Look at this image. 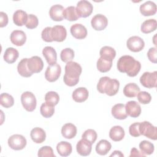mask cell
I'll return each mask as SVG.
<instances>
[{"label":"cell","mask_w":157,"mask_h":157,"mask_svg":"<svg viewBox=\"0 0 157 157\" xmlns=\"http://www.w3.org/2000/svg\"><path fill=\"white\" fill-rule=\"evenodd\" d=\"M99 54L100 57L112 61L116 56V52L111 47L104 46L101 48Z\"/></svg>","instance_id":"d6a6232c"},{"label":"cell","mask_w":157,"mask_h":157,"mask_svg":"<svg viewBox=\"0 0 157 157\" xmlns=\"http://www.w3.org/2000/svg\"><path fill=\"white\" fill-rule=\"evenodd\" d=\"M56 150L59 155L62 156H67L71 155L72 147L70 143L66 141H61L57 144Z\"/></svg>","instance_id":"83f0119b"},{"label":"cell","mask_w":157,"mask_h":157,"mask_svg":"<svg viewBox=\"0 0 157 157\" xmlns=\"http://www.w3.org/2000/svg\"><path fill=\"white\" fill-rule=\"evenodd\" d=\"M140 91L139 86L134 83H129L123 88V93L128 98H134Z\"/></svg>","instance_id":"f1b7e54d"},{"label":"cell","mask_w":157,"mask_h":157,"mask_svg":"<svg viewBox=\"0 0 157 157\" xmlns=\"http://www.w3.org/2000/svg\"><path fill=\"white\" fill-rule=\"evenodd\" d=\"M123 154L120 151H118V150H115L113 153H112L110 156H121L123 157Z\"/></svg>","instance_id":"f907efd6"},{"label":"cell","mask_w":157,"mask_h":157,"mask_svg":"<svg viewBox=\"0 0 157 157\" xmlns=\"http://www.w3.org/2000/svg\"><path fill=\"white\" fill-rule=\"evenodd\" d=\"M119 86L120 82L118 80L105 76L100 78L97 85V89L101 93H105L109 96H112L118 93Z\"/></svg>","instance_id":"3957f363"},{"label":"cell","mask_w":157,"mask_h":157,"mask_svg":"<svg viewBox=\"0 0 157 157\" xmlns=\"http://www.w3.org/2000/svg\"><path fill=\"white\" fill-rule=\"evenodd\" d=\"M61 72V68L58 64L49 65L45 72V77L49 82H53L59 78Z\"/></svg>","instance_id":"9c48e42d"},{"label":"cell","mask_w":157,"mask_h":157,"mask_svg":"<svg viewBox=\"0 0 157 157\" xmlns=\"http://www.w3.org/2000/svg\"><path fill=\"white\" fill-rule=\"evenodd\" d=\"M112 145L107 140L102 139L96 146V151L100 155H105L111 149Z\"/></svg>","instance_id":"f546056e"},{"label":"cell","mask_w":157,"mask_h":157,"mask_svg":"<svg viewBox=\"0 0 157 157\" xmlns=\"http://www.w3.org/2000/svg\"><path fill=\"white\" fill-rule=\"evenodd\" d=\"M8 145L13 150H20L23 149L26 145V139L20 134H14L8 139Z\"/></svg>","instance_id":"ba28073f"},{"label":"cell","mask_w":157,"mask_h":157,"mask_svg":"<svg viewBox=\"0 0 157 157\" xmlns=\"http://www.w3.org/2000/svg\"><path fill=\"white\" fill-rule=\"evenodd\" d=\"M51 36L53 41L63 42L64 41L67 36V31L63 26L55 25L52 28Z\"/></svg>","instance_id":"4fadbf2b"},{"label":"cell","mask_w":157,"mask_h":157,"mask_svg":"<svg viewBox=\"0 0 157 157\" xmlns=\"http://www.w3.org/2000/svg\"><path fill=\"white\" fill-rule=\"evenodd\" d=\"M63 15L64 18L70 21H75L79 18L77 13L76 9L74 6H69L65 9Z\"/></svg>","instance_id":"d590c367"},{"label":"cell","mask_w":157,"mask_h":157,"mask_svg":"<svg viewBox=\"0 0 157 157\" xmlns=\"http://www.w3.org/2000/svg\"><path fill=\"white\" fill-rule=\"evenodd\" d=\"M39 24V20L37 17L33 14H29L28 20L26 23V27L28 29L36 28Z\"/></svg>","instance_id":"ee69618b"},{"label":"cell","mask_w":157,"mask_h":157,"mask_svg":"<svg viewBox=\"0 0 157 157\" xmlns=\"http://www.w3.org/2000/svg\"><path fill=\"white\" fill-rule=\"evenodd\" d=\"M89 93L85 87H79L75 89L72 94V99L77 102H82L85 101L88 98Z\"/></svg>","instance_id":"44dd1931"},{"label":"cell","mask_w":157,"mask_h":157,"mask_svg":"<svg viewBox=\"0 0 157 157\" xmlns=\"http://www.w3.org/2000/svg\"><path fill=\"white\" fill-rule=\"evenodd\" d=\"M74 57V52L70 48L63 49L60 53V58L63 62L67 63L71 61Z\"/></svg>","instance_id":"f35d334b"},{"label":"cell","mask_w":157,"mask_h":157,"mask_svg":"<svg viewBox=\"0 0 157 157\" xmlns=\"http://www.w3.org/2000/svg\"><path fill=\"white\" fill-rule=\"evenodd\" d=\"M97 137V133L94 129H88L83 133L82 136V139H85L93 144L96 140Z\"/></svg>","instance_id":"60d3db41"},{"label":"cell","mask_w":157,"mask_h":157,"mask_svg":"<svg viewBox=\"0 0 157 157\" xmlns=\"http://www.w3.org/2000/svg\"><path fill=\"white\" fill-rule=\"evenodd\" d=\"M140 12L144 16L153 15L156 12V6L153 1H146L140 5Z\"/></svg>","instance_id":"ffe728a7"},{"label":"cell","mask_w":157,"mask_h":157,"mask_svg":"<svg viewBox=\"0 0 157 157\" xmlns=\"http://www.w3.org/2000/svg\"><path fill=\"white\" fill-rule=\"evenodd\" d=\"M21 102L28 112H33L36 107L37 101L34 94L29 91H25L21 96Z\"/></svg>","instance_id":"5b68a950"},{"label":"cell","mask_w":157,"mask_h":157,"mask_svg":"<svg viewBox=\"0 0 157 157\" xmlns=\"http://www.w3.org/2000/svg\"><path fill=\"white\" fill-rule=\"evenodd\" d=\"M51 30L52 27L48 26L44 28L41 33L42 39L47 42H52L53 41L51 36Z\"/></svg>","instance_id":"f6af8a7d"},{"label":"cell","mask_w":157,"mask_h":157,"mask_svg":"<svg viewBox=\"0 0 157 157\" xmlns=\"http://www.w3.org/2000/svg\"><path fill=\"white\" fill-rule=\"evenodd\" d=\"M11 42L17 46H22L26 40L25 33L21 30H14L10 36Z\"/></svg>","instance_id":"ac0fdd59"},{"label":"cell","mask_w":157,"mask_h":157,"mask_svg":"<svg viewBox=\"0 0 157 157\" xmlns=\"http://www.w3.org/2000/svg\"><path fill=\"white\" fill-rule=\"evenodd\" d=\"M139 132L140 135L150 139L155 140L157 139V128L148 121H144L139 123Z\"/></svg>","instance_id":"277c9868"},{"label":"cell","mask_w":157,"mask_h":157,"mask_svg":"<svg viewBox=\"0 0 157 157\" xmlns=\"http://www.w3.org/2000/svg\"><path fill=\"white\" fill-rule=\"evenodd\" d=\"M70 31L72 36L77 39H83L87 36V29L82 24L76 23L72 25Z\"/></svg>","instance_id":"2e32d148"},{"label":"cell","mask_w":157,"mask_h":157,"mask_svg":"<svg viewBox=\"0 0 157 157\" xmlns=\"http://www.w3.org/2000/svg\"><path fill=\"white\" fill-rule=\"evenodd\" d=\"M157 72H145L140 77V82L145 88H152L157 86Z\"/></svg>","instance_id":"8992f818"},{"label":"cell","mask_w":157,"mask_h":157,"mask_svg":"<svg viewBox=\"0 0 157 157\" xmlns=\"http://www.w3.org/2000/svg\"><path fill=\"white\" fill-rule=\"evenodd\" d=\"M30 136L34 142L36 144H40L45 140L46 134L43 129L36 127L31 131Z\"/></svg>","instance_id":"603a6c76"},{"label":"cell","mask_w":157,"mask_h":157,"mask_svg":"<svg viewBox=\"0 0 157 157\" xmlns=\"http://www.w3.org/2000/svg\"><path fill=\"white\" fill-rule=\"evenodd\" d=\"M64 7L59 4L52 6L49 10V15L52 20L56 21H62L64 18Z\"/></svg>","instance_id":"e0dca14e"},{"label":"cell","mask_w":157,"mask_h":157,"mask_svg":"<svg viewBox=\"0 0 157 157\" xmlns=\"http://www.w3.org/2000/svg\"><path fill=\"white\" fill-rule=\"evenodd\" d=\"M139 148L142 153L145 155H150L154 151V145L149 141L143 140L139 144Z\"/></svg>","instance_id":"8d00e7d4"},{"label":"cell","mask_w":157,"mask_h":157,"mask_svg":"<svg viewBox=\"0 0 157 157\" xmlns=\"http://www.w3.org/2000/svg\"><path fill=\"white\" fill-rule=\"evenodd\" d=\"M45 102L55 106L58 104L59 101V94L55 91H48L45 96Z\"/></svg>","instance_id":"ab89813d"},{"label":"cell","mask_w":157,"mask_h":157,"mask_svg":"<svg viewBox=\"0 0 157 157\" xmlns=\"http://www.w3.org/2000/svg\"><path fill=\"white\" fill-rule=\"evenodd\" d=\"M91 25L94 29L96 31H102L107 27L108 25V20L104 15L96 14L92 18Z\"/></svg>","instance_id":"7c38bea8"},{"label":"cell","mask_w":157,"mask_h":157,"mask_svg":"<svg viewBox=\"0 0 157 157\" xmlns=\"http://www.w3.org/2000/svg\"><path fill=\"white\" fill-rule=\"evenodd\" d=\"M145 155L140 152L136 148H132L131 150V154L129 156H145Z\"/></svg>","instance_id":"681fc988"},{"label":"cell","mask_w":157,"mask_h":157,"mask_svg":"<svg viewBox=\"0 0 157 157\" xmlns=\"http://www.w3.org/2000/svg\"><path fill=\"white\" fill-rule=\"evenodd\" d=\"M139 122H136L131 124L129 128V132L132 137H139L140 136L139 132Z\"/></svg>","instance_id":"bcb514c9"},{"label":"cell","mask_w":157,"mask_h":157,"mask_svg":"<svg viewBox=\"0 0 157 157\" xmlns=\"http://www.w3.org/2000/svg\"><path fill=\"white\" fill-rule=\"evenodd\" d=\"M75 9L78 17L86 18L90 16L93 12V6L90 2L86 0H82L77 2Z\"/></svg>","instance_id":"52a82bcc"},{"label":"cell","mask_w":157,"mask_h":157,"mask_svg":"<svg viewBox=\"0 0 157 157\" xmlns=\"http://www.w3.org/2000/svg\"><path fill=\"white\" fill-rule=\"evenodd\" d=\"M38 156L39 157H55V155L53 153V149L49 146H44L40 148L38 151Z\"/></svg>","instance_id":"7bdbcfd3"},{"label":"cell","mask_w":157,"mask_h":157,"mask_svg":"<svg viewBox=\"0 0 157 157\" xmlns=\"http://www.w3.org/2000/svg\"><path fill=\"white\" fill-rule=\"evenodd\" d=\"M112 115L118 120H124L128 115L125 110V105L123 104H117L112 108Z\"/></svg>","instance_id":"7402d4cb"},{"label":"cell","mask_w":157,"mask_h":157,"mask_svg":"<svg viewBox=\"0 0 157 157\" xmlns=\"http://www.w3.org/2000/svg\"><path fill=\"white\" fill-rule=\"evenodd\" d=\"M19 53L18 50L13 47L7 48L4 53V61L9 63H13L18 58Z\"/></svg>","instance_id":"4316f807"},{"label":"cell","mask_w":157,"mask_h":157,"mask_svg":"<svg viewBox=\"0 0 157 157\" xmlns=\"http://www.w3.org/2000/svg\"><path fill=\"white\" fill-rule=\"evenodd\" d=\"M157 27V22L155 19H148L144 21L140 28L141 31L144 34H148L156 30Z\"/></svg>","instance_id":"4dcf8cb0"},{"label":"cell","mask_w":157,"mask_h":157,"mask_svg":"<svg viewBox=\"0 0 157 157\" xmlns=\"http://www.w3.org/2000/svg\"><path fill=\"white\" fill-rule=\"evenodd\" d=\"M126 45L130 51L133 52H139L144 48L145 42L141 37L134 36L130 37L128 39Z\"/></svg>","instance_id":"30bf717a"},{"label":"cell","mask_w":157,"mask_h":157,"mask_svg":"<svg viewBox=\"0 0 157 157\" xmlns=\"http://www.w3.org/2000/svg\"><path fill=\"white\" fill-rule=\"evenodd\" d=\"M137 98L139 102L142 104H147L151 100L150 94L147 91H139L137 94Z\"/></svg>","instance_id":"b9f144b4"},{"label":"cell","mask_w":157,"mask_h":157,"mask_svg":"<svg viewBox=\"0 0 157 157\" xmlns=\"http://www.w3.org/2000/svg\"><path fill=\"white\" fill-rule=\"evenodd\" d=\"M8 16L4 12H0V27L2 28L6 26L8 23Z\"/></svg>","instance_id":"c3c4849f"},{"label":"cell","mask_w":157,"mask_h":157,"mask_svg":"<svg viewBox=\"0 0 157 157\" xmlns=\"http://www.w3.org/2000/svg\"><path fill=\"white\" fill-rule=\"evenodd\" d=\"M28 58L22 59L18 64L17 71L20 75L24 77H29L33 74H32L28 67Z\"/></svg>","instance_id":"1f68e13d"},{"label":"cell","mask_w":157,"mask_h":157,"mask_svg":"<svg viewBox=\"0 0 157 157\" xmlns=\"http://www.w3.org/2000/svg\"><path fill=\"white\" fill-rule=\"evenodd\" d=\"M28 67L32 73H39L44 67L42 59L37 56H33L28 59Z\"/></svg>","instance_id":"8fae6325"},{"label":"cell","mask_w":157,"mask_h":157,"mask_svg":"<svg viewBox=\"0 0 157 157\" xmlns=\"http://www.w3.org/2000/svg\"><path fill=\"white\" fill-rule=\"evenodd\" d=\"M55 106L47 102L42 103L40 106V112L41 115L45 118L51 117L55 112Z\"/></svg>","instance_id":"836d02e7"},{"label":"cell","mask_w":157,"mask_h":157,"mask_svg":"<svg viewBox=\"0 0 157 157\" xmlns=\"http://www.w3.org/2000/svg\"><path fill=\"white\" fill-rule=\"evenodd\" d=\"M82 71V67L78 63L72 61L67 62L65 66V74L63 77L64 83L69 86L76 85L79 81Z\"/></svg>","instance_id":"7a4b0ae2"},{"label":"cell","mask_w":157,"mask_h":157,"mask_svg":"<svg viewBox=\"0 0 157 157\" xmlns=\"http://www.w3.org/2000/svg\"><path fill=\"white\" fill-rule=\"evenodd\" d=\"M141 68L140 63L132 56L124 55L121 56L117 62V69L122 73H126L129 77H135Z\"/></svg>","instance_id":"6da1fadb"},{"label":"cell","mask_w":157,"mask_h":157,"mask_svg":"<svg viewBox=\"0 0 157 157\" xmlns=\"http://www.w3.org/2000/svg\"><path fill=\"white\" fill-rule=\"evenodd\" d=\"M92 149V144L88 140L82 139L76 145V150L77 153L83 156H88L90 154Z\"/></svg>","instance_id":"9a60e30c"},{"label":"cell","mask_w":157,"mask_h":157,"mask_svg":"<svg viewBox=\"0 0 157 157\" xmlns=\"http://www.w3.org/2000/svg\"><path fill=\"white\" fill-rule=\"evenodd\" d=\"M147 56L151 62L153 63H156L157 62L156 48V47L150 48L147 52Z\"/></svg>","instance_id":"7dc6e473"},{"label":"cell","mask_w":157,"mask_h":157,"mask_svg":"<svg viewBox=\"0 0 157 157\" xmlns=\"http://www.w3.org/2000/svg\"><path fill=\"white\" fill-rule=\"evenodd\" d=\"M0 104L5 108H9L14 104L13 98L7 93H3L0 95Z\"/></svg>","instance_id":"74e56055"},{"label":"cell","mask_w":157,"mask_h":157,"mask_svg":"<svg viewBox=\"0 0 157 157\" xmlns=\"http://www.w3.org/2000/svg\"><path fill=\"white\" fill-rule=\"evenodd\" d=\"M124 135L125 132L124 129L120 126H114L109 131L110 138L115 142L121 140L124 138Z\"/></svg>","instance_id":"d4e9b609"},{"label":"cell","mask_w":157,"mask_h":157,"mask_svg":"<svg viewBox=\"0 0 157 157\" xmlns=\"http://www.w3.org/2000/svg\"><path fill=\"white\" fill-rule=\"evenodd\" d=\"M77 128L72 123H66L61 128V134L63 136L67 139L74 138L77 134Z\"/></svg>","instance_id":"cb8c5ba5"},{"label":"cell","mask_w":157,"mask_h":157,"mask_svg":"<svg viewBox=\"0 0 157 157\" xmlns=\"http://www.w3.org/2000/svg\"><path fill=\"white\" fill-rule=\"evenodd\" d=\"M112 61L100 57L97 61L98 70L101 72H107L111 69Z\"/></svg>","instance_id":"e575fe53"},{"label":"cell","mask_w":157,"mask_h":157,"mask_svg":"<svg viewBox=\"0 0 157 157\" xmlns=\"http://www.w3.org/2000/svg\"><path fill=\"white\" fill-rule=\"evenodd\" d=\"M125 110L127 115L132 118H137L141 113L140 105L135 101H130L126 102Z\"/></svg>","instance_id":"5bb4252c"},{"label":"cell","mask_w":157,"mask_h":157,"mask_svg":"<svg viewBox=\"0 0 157 157\" xmlns=\"http://www.w3.org/2000/svg\"><path fill=\"white\" fill-rule=\"evenodd\" d=\"M42 54L47 63L50 66L56 63L57 54L56 50L50 46H47L42 50Z\"/></svg>","instance_id":"d6986e66"},{"label":"cell","mask_w":157,"mask_h":157,"mask_svg":"<svg viewBox=\"0 0 157 157\" xmlns=\"http://www.w3.org/2000/svg\"><path fill=\"white\" fill-rule=\"evenodd\" d=\"M28 15L22 10H16L13 15V21L17 26H21L26 25Z\"/></svg>","instance_id":"484cf974"}]
</instances>
